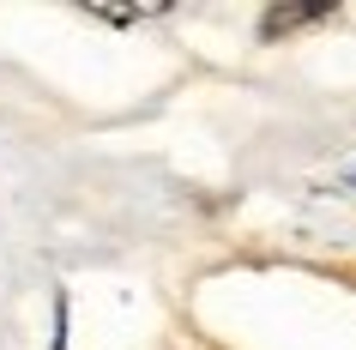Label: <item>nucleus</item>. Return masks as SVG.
<instances>
[{"label": "nucleus", "mask_w": 356, "mask_h": 350, "mask_svg": "<svg viewBox=\"0 0 356 350\" xmlns=\"http://www.w3.org/2000/svg\"><path fill=\"white\" fill-rule=\"evenodd\" d=\"M332 13V0H284L278 13H266L260 19V37H284V31H296V24H314Z\"/></svg>", "instance_id": "nucleus-1"}]
</instances>
